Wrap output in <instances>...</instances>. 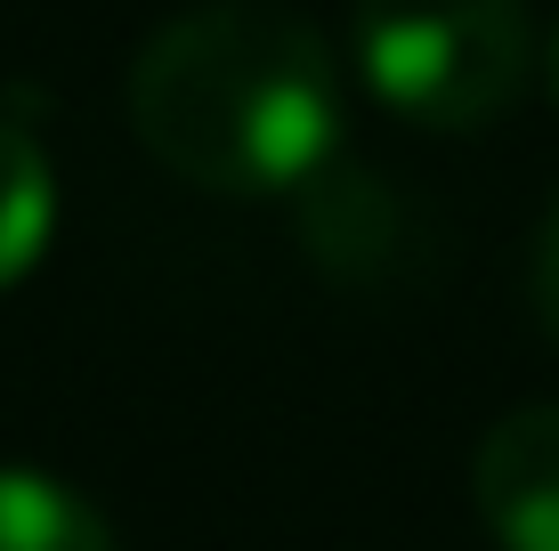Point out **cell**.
I'll list each match as a JSON object with an SVG mask.
<instances>
[{
  "label": "cell",
  "instance_id": "cell-1",
  "mask_svg": "<svg viewBox=\"0 0 559 551\" xmlns=\"http://www.w3.org/2000/svg\"><path fill=\"white\" fill-rule=\"evenodd\" d=\"M130 130L203 195H284L333 163L341 65L284 0H203L139 49Z\"/></svg>",
  "mask_w": 559,
  "mask_h": 551
},
{
  "label": "cell",
  "instance_id": "cell-2",
  "mask_svg": "<svg viewBox=\"0 0 559 551\" xmlns=\"http://www.w3.org/2000/svg\"><path fill=\"white\" fill-rule=\"evenodd\" d=\"M357 73L414 130H487L535 65L527 0H357Z\"/></svg>",
  "mask_w": 559,
  "mask_h": 551
},
{
  "label": "cell",
  "instance_id": "cell-3",
  "mask_svg": "<svg viewBox=\"0 0 559 551\" xmlns=\"http://www.w3.org/2000/svg\"><path fill=\"white\" fill-rule=\"evenodd\" d=\"M471 503L495 551H559V406H519L478 439Z\"/></svg>",
  "mask_w": 559,
  "mask_h": 551
},
{
  "label": "cell",
  "instance_id": "cell-4",
  "mask_svg": "<svg viewBox=\"0 0 559 551\" xmlns=\"http://www.w3.org/2000/svg\"><path fill=\"white\" fill-rule=\"evenodd\" d=\"M0 551H114L90 495L49 470H0Z\"/></svg>",
  "mask_w": 559,
  "mask_h": 551
},
{
  "label": "cell",
  "instance_id": "cell-5",
  "mask_svg": "<svg viewBox=\"0 0 559 551\" xmlns=\"http://www.w3.org/2000/svg\"><path fill=\"white\" fill-rule=\"evenodd\" d=\"M49 227H57L49 155L33 146V130L0 122V284H16L49 252Z\"/></svg>",
  "mask_w": 559,
  "mask_h": 551
},
{
  "label": "cell",
  "instance_id": "cell-6",
  "mask_svg": "<svg viewBox=\"0 0 559 551\" xmlns=\"http://www.w3.org/2000/svg\"><path fill=\"white\" fill-rule=\"evenodd\" d=\"M527 292H535V316H544V333L559 340V203L544 212V236H535V268H527Z\"/></svg>",
  "mask_w": 559,
  "mask_h": 551
},
{
  "label": "cell",
  "instance_id": "cell-7",
  "mask_svg": "<svg viewBox=\"0 0 559 551\" xmlns=\"http://www.w3.org/2000/svg\"><path fill=\"white\" fill-rule=\"evenodd\" d=\"M544 89H551V106H559V25H551V41H544Z\"/></svg>",
  "mask_w": 559,
  "mask_h": 551
}]
</instances>
